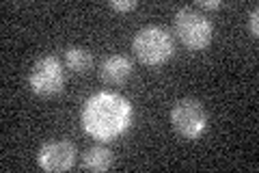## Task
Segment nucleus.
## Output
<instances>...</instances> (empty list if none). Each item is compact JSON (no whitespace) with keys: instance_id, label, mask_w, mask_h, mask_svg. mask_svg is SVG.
Listing matches in <instances>:
<instances>
[{"instance_id":"nucleus-1","label":"nucleus","mask_w":259,"mask_h":173,"mask_svg":"<svg viewBox=\"0 0 259 173\" xmlns=\"http://www.w3.org/2000/svg\"><path fill=\"white\" fill-rule=\"evenodd\" d=\"M127 121V106L112 95H97L89 100L84 109V123L93 134L108 139L121 132Z\"/></svg>"},{"instance_id":"nucleus-2","label":"nucleus","mask_w":259,"mask_h":173,"mask_svg":"<svg viewBox=\"0 0 259 173\" xmlns=\"http://www.w3.org/2000/svg\"><path fill=\"white\" fill-rule=\"evenodd\" d=\"M132 50L145 65H162L173 54V39L166 28L145 26L134 35Z\"/></svg>"},{"instance_id":"nucleus-3","label":"nucleus","mask_w":259,"mask_h":173,"mask_svg":"<svg viewBox=\"0 0 259 173\" xmlns=\"http://www.w3.org/2000/svg\"><path fill=\"white\" fill-rule=\"evenodd\" d=\"M175 32L190 50H203L212 39V22L194 7H184L175 15Z\"/></svg>"},{"instance_id":"nucleus-4","label":"nucleus","mask_w":259,"mask_h":173,"mask_svg":"<svg viewBox=\"0 0 259 173\" xmlns=\"http://www.w3.org/2000/svg\"><path fill=\"white\" fill-rule=\"evenodd\" d=\"M171 123L182 139H197L205 130L207 113L194 97H182L171 111Z\"/></svg>"},{"instance_id":"nucleus-5","label":"nucleus","mask_w":259,"mask_h":173,"mask_svg":"<svg viewBox=\"0 0 259 173\" xmlns=\"http://www.w3.org/2000/svg\"><path fill=\"white\" fill-rule=\"evenodd\" d=\"M65 74L56 56H41L30 70L28 85L37 95H54L63 89Z\"/></svg>"},{"instance_id":"nucleus-6","label":"nucleus","mask_w":259,"mask_h":173,"mask_svg":"<svg viewBox=\"0 0 259 173\" xmlns=\"http://www.w3.org/2000/svg\"><path fill=\"white\" fill-rule=\"evenodd\" d=\"M76 160V147L69 141H50L39 150V167L44 171H67Z\"/></svg>"},{"instance_id":"nucleus-7","label":"nucleus","mask_w":259,"mask_h":173,"mask_svg":"<svg viewBox=\"0 0 259 173\" xmlns=\"http://www.w3.org/2000/svg\"><path fill=\"white\" fill-rule=\"evenodd\" d=\"M132 61L123 54H112L100 65V76L106 85H123L132 76Z\"/></svg>"},{"instance_id":"nucleus-8","label":"nucleus","mask_w":259,"mask_h":173,"mask_svg":"<svg viewBox=\"0 0 259 173\" xmlns=\"http://www.w3.org/2000/svg\"><path fill=\"white\" fill-rule=\"evenodd\" d=\"M110 164H112V152L102 145L89 147L82 154V167L89 171H106L110 169Z\"/></svg>"},{"instance_id":"nucleus-9","label":"nucleus","mask_w":259,"mask_h":173,"mask_svg":"<svg viewBox=\"0 0 259 173\" xmlns=\"http://www.w3.org/2000/svg\"><path fill=\"white\" fill-rule=\"evenodd\" d=\"M65 65L76 72V74H87L93 65V56L87 48H80V46H69L65 50Z\"/></svg>"},{"instance_id":"nucleus-10","label":"nucleus","mask_w":259,"mask_h":173,"mask_svg":"<svg viewBox=\"0 0 259 173\" xmlns=\"http://www.w3.org/2000/svg\"><path fill=\"white\" fill-rule=\"evenodd\" d=\"M110 7L117 11H130L136 7V0H110Z\"/></svg>"},{"instance_id":"nucleus-11","label":"nucleus","mask_w":259,"mask_h":173,"mask_svg":"<svg viewBox=\"0 0 259 173\" xmlns=\"http://www.w3.org/2000/svg\"><path fill=\"white\" fill-rule=\"evenodd\" d=\"M248 28H250V35L253 37L259 35V11H257V7L253 9V13L248 15Z\"/></svg>"},{"instance_id":"nucleus-12","label":"nucleus","mask_w":259,"mask_h":173,"mask_svg":"<svg viewBox=\"0 0 259 173\" xmlns=\"http://www.w3.org/2000/svg\"><path fill=\"white\" fill-rule=\"evenodd\" d=\"M197 7L199 9H216V7H221V3L218 0H199Z\"/></svg>"}]
</instances>
